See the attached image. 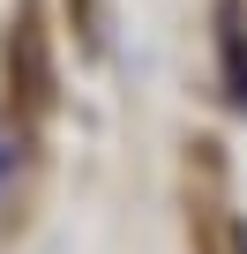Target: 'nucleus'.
Masks as SVG:
<instances>
[{
	"label": "nucleus",
	"mask_w": 247,
	"mask_h": 254,
	"mask_svg": "<svg viewBox=\"0 0 247 254\" xmlns=\"http://www.w3.org/2000/svg\"><path fill=\"white\" fill-rule=\"evenodd\" d=\"M217 53H225L232 105H247V8H240V0H225V8H217Z\"/></svg>",
	"instance_id": "1"
},
{
	"label": "nucleus",
	"mask_w": 247,
	"mask_h": 254,
	"mask_svg": "<svg viewBox=\"0 0 247 254\" xmlns=\"http://www.w3.org/2000/svg\"><path fill=\"white\" fill-rule=\"evenodd\" d=\"M23 172H30V142H23V127H15V120H0V209L15 202Z\"/></svg>",
	"instance_id": "2"
}]
</instances>
